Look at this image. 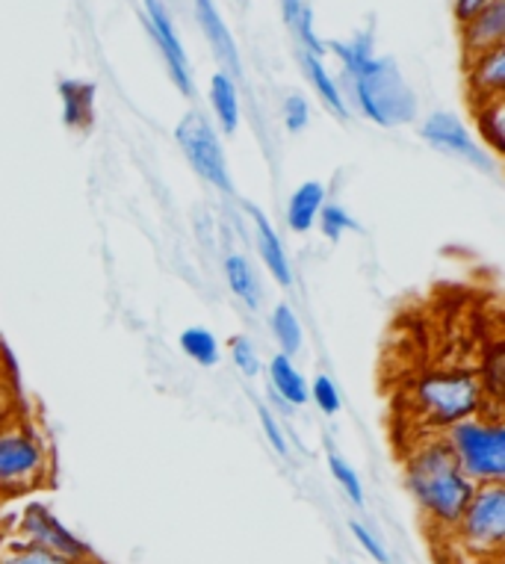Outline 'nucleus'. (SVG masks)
I'll return each mask as SVG.
<instances>
[{"label": "nucleus", "instance_id": "f257e3e1", "mask_svg": "<svg viewBox=\"0 0 505 564\" xmlns=\"http://www.w3.org/2000/svg\"><path fill=\"white\" fill-rule=\"evenodd\" d=\"M325 51L343 63V95L364 119L378 128H402L417 119V95L394 56H378L373 51V30L352 36L350 42H325Z\"/></svg>", "mask_w": 505, "mask_h": 564}, {"label": "nucleus", "instance_id": "f03ea898", "mask_svg": "<svg viewBox=\"0 0 505 564\" xmlns=\"http://www.w3.org/2000/svg\"><path fill=\"white\" fill-rule=\"evenodd\" d=\"M405 488L434 535L447 538L476 485L464 476L441 435H423L405 455Z\"/></svg>", "mask_w": 505, "mask_h": 564}, {"label": "nucleus", "instance_id": "7ed1b4c3", "mask_svg": "<svg viewBox=\"0 0 505 564\" xmlns=\"http://www.w3.org/2000/svg\"><path fill=\"white\" fill-rule=\"evenodd\" d=\"M485 408L482 384L470 367H434L411 384V411L426 426V435H441L443 429Z\"/></svg>", "mask_w": 505, "mask_h": 564}, {"label": "nucleus", "instance_id": "20e7f679", "mask_svg": "<svg viewBox=\"0 0 505 564\" xmlns=\"http://www.w3.org/2000/svg\"><path fill=\"white\" fill-rule=\"evenodd\" d=\"M443 444L473 485L505 481V420L503 411H479L441 432Z\"/></svg>", "mask_w": 505, "mask_h": 564}, {"label": "nucleus", "instance_id": "39448f33", "mask_svg": "<svg viewBox=\"0 0 505 564\" xmlns=\"http://www.w3.org/2000/svg\"><path fill=\"white\" fill-rule=\"evenodd\" d=\"M447 538L473 562H499L505 546V481L476 485Z\"/></svg>", "mask_w": 505, "mask_h": 564}, {"label": "nucleus", "instance_id": "423d86ee", "mask_svg": "<svg viewBox=\"0 0 505 564\" xmlns=\"http://www.w3.org/2000/svg\"><path fill=\"white\" fill-rule=\"evenodd\" d=\"M51 476V449L30 423L0 426V497L42 488Z\"/></svg>", "mask_w": 505, "mask_h": 564}, {"label": "nucleus", "instance_id": "0eeeda50", "mask_svg": "<svg viewBox=\"0 0 505 564\" xmlns=\"http://www.w3.org/2000/svg\"><path fill=\"white\" fill-rule=\"evenodd\" d=\"M175 142L178 149L184 151L186 163L195 169V175L202 177L204 184H211L222 195H234V181H230L228 158H225V149H222L219 130L213 128L204 112L193 110L178 121Z\"/></svg>", "mask_w": 505, "mask_h": 564}, {"label": "nucleus", "instance_id": "6e6552de", "mask_svg": "<svg viewBox=\"0 0 505 564\" xmlns=\"http://www.w3.org/2000/svg\"><path fill=\"white\" fill-rule=\"evenodd\" d=\"M19 529L24 541L39 546V550L63 555V558H72V562L95 564V553L89 550V544L83 538L74 535L72 529L65 527L63 520L56 518L45 502H30V506H24Z\"/></svg>", "mask_w": 505, "mask_h": 564}, {"label": "nucleus", "instance_id": "1a4fd4ad", "mask_svg": "<svg viewBox=\"0 0 505 564\" xmlns=\"http://www.w3.org/2000/svg\"><path fill=\"white\" fill-rule=\"evenodd\" d=\"M420 137L432 145L434 151H441L447 158H455L461 163H468V166L476 169H491V154L482 142H476V137L470 133L468 124L455 116V112H432V116H426L423 124H420Z\"/></svg>", "mask_w": 505, "mask_h": 564}, {"label": "nucleus", "instance_id": "9d476101", "mask_svg": "<svg viewBox=\"0 0 505 564\" xmlns=\"http://www.w3.org/2000/svg\"><path fill=\"white\" fill-rule=\"evenodd\" d=\"M142 10H146V28L151 33V39H154V45L160 47V56H163L165 68H169V77L175 80L181 93L193 95V65H190L184 42L178 36L175 21H172V15H169V10H165L160 0H142Z\"/></svg>", "mask_w": 505, "mask_h": 564}, {"label": "nucleus", "instance_id": "9b49d317", "mask_svg": "<svg viewBox=\"0 0 505 564\" xmlns=\"http://www.w3.org/2000/svg\"><path fill=\"white\" fill-rule=\"evenodd\" d=\"M195 7V21L202 28L207 45L213 47V54L222 63V72H228L230 77L243 75V59H239V47L230 36L228 24L216 10V0H193Z\"/></svg>", "mask_w": 505, "mask_h": 564}, {"label": "nucleus", "instance_id": "f8f14e48", "mask_svg": "<svg viewBox=\"0 0 505 564\" xmlns=\"http://www.w3.org/2000/svg\"><path fill=\"white\" fill-rule=\"evenodd\" d=\"M505 39V0L487 3L485 10L473 12L461 21V45L464 54H485L491 47H499Z\"/></svg>", "mask_w": 505, "mask_h": 564}, {"label": "nucleus", "instance_id": "ddd939ff", "mask_svg": "<svg viewBox=\"0 0 505 564\" xmlns=\"http://www.w3.org/2000/svg\"><path fill=\"white\" fill-rule=\"evenodd\" d=\"M468 89L473 104L494 101L505 93V45L468 56Z\"/></svg>", "mask_w": 505, "mask_h": 564}, {"label": "nucleus", "instance_id": "4468645a", "mask_svg": "<svg viewBox=\"0 0 505 564\" xmlns=\"http://www.w3.org/2000/svg\"><path fill=\"white\" fill-rule=\"evenodd\" d=\"M248 214H251V223H255V242H258V254L264 260V267L269 269V275L276 278V284L290 288L293 284V263L287 258L284 242H281L272 223L260 214L258 207H248Z\"/></svg>", "mask_w": 505, "mask_h": 564}, {"label": "nucleus", "instance_id": "2eb2a0df", "mask_svg": "<svg viewBox=\"0 0 505 564\" xmlns=\"http://www.w3.org/2000/svg\"><path fill=\"white\" fill-rule=\"evenodd\" d=\"M325 202H329V189L322 181H304V184L296 186L290 202H287V228L293 234L313 231Z\"/></svg>", "mask_w": 505, "mask_h": 564}, {"label": "nucleus", "instance_id": "dca6fc26", "mask_svg": "<svg viewBox=\"0 0 505 564\" xmlns=\"http://www.w3.org/2000/svg\"><path fill=\"white\" fill-rule=\"evenodd\" d=\"M302 59V72L308 77V84L313 86V93L322 101V107L331 112V116H337L341 121L350 119V101H346V95H343L341 84L334 80L325 63H322V56H311V54H299Z\"/></svg>", "mask_w": 505, "mask_h": 564}, {"label": "nucleus", "instance_id": "f3484780", "mask_svg": "<svg viewBox=\"0 0 505 564\" xmlns=\"http://www.w3.org/2000/svg\"><path fill=\"white\" fill-rule=\"evenodd\" d=\"M222 272H225V281H228V290L234 296L248 307V311H260V302H264V284H260V275L251 267V260L246 254H228L222 260Z\"/></svg>", "mask_w": 505, "mask_h": 564}, {"label": "nucleus", "instance_id": "a211bd4d", "mask_svg": "<svg viewBox=\"0 0 505 564\" xmlns=\"http://www.w3.org/2000/svg\"><path fill=\"white\" fill-rule=\"evenodd\" d=\"M476 379L482 384L485 402L491 411H503L505 397V343L496 337L482 349V361H479Z\"/></svg>", "mask_w": 505, "mask_h": 564}, {"label": "nucleus", "instance_id": "6ab92c4d", "mask_svg": "<svg viewBox=\"0 0 505 564\" xmlns=\"http://www.w3.org/2000/svg\"><path fill=\"white\" fill-rule=\"evenodd\" d=\"M281 12H284L287 30L293 33L299 54L322 56L325 59V42L316 36V24H313V10L304 0H281Z\"/></svg>", "mask_w": 505, "mask_h": 564}, {"label": "nucleus", "instance_id": "aec40b11", "mask_svg": "<svg viewBox=\"0 0 505 564\" xmlns=\"http://www.w3.org/2000/svg\"><path fill=\"white\" fill-rule=\"evenodd\" d=\"M211 107H213V116L219 121L222 133H234L239 128V89H237V80L228 75V72H216L211 77Z\"/></svg>", "mask_w": 505, "mask_h": 564}, {"label": "nucleus", "instance_id": "412c9836", "mask_svg": "<svg viewBox=\"0 0 505 564\" xmlns=\"http://www.w3.org/2000/svg\"><path fill=\"white\" fill-rule=\"evenodd\" d=\"M269 384L278 393L281 402L287 405H304L308 402V379H304L299 367L293 364V358H287V355H276L267 367Z\"/></svg>", "mask_w": 505, "mask_h": 564}, {"label": "nucleus", "instance_id": "4be33fe9", "mask_svg": "<svg viewBox=\"0 0 505 564\" xmlns=\"http://www.w3.org/2000/svg\"><path fill=\"white\" fill-rule=\"evenodd\" d=\"M60 98H63V119L68 128L86 130L93 124L95 116V86L86 80H65L60 86Z\"/></svg>", "mask_w": 505, "mask_h": 564}, {"label": "nucleus", "instance_id": "5701e85b", "mask_svg": "<svg viewBox=\"0 0 505 564\" xmlns=\"http://www.w3.org/2000/svg\"><path fill=\"white\" fill-rule=\"evenodd\" d=\"M473 116H476L479 137H482V145L494 151V154H503L505 151V101L503 98H494V101L473 104Z\"/></svg>", "mask_w": 505, "mask_h": 564}, {"label": "nucleus", "instance_id": "b1692460", "mask_svg": "<svg viewBox=\"0 0 505 564\" xmlns=\"http://www.w3.org/2000/svg\"><path fill=\"white\" fill-rule=\"evenodd\" d=\"M269 328H272V337H276V343L281 346V355L293 358V355L302 351L304 332L293 307L290 305L272 307V314H269Z\"/></svg>", "mask_w": 505, "mask_h": 564}, {"label": "nucleus", "instance_id": "393cba45", "mask_svg": "<svg viewBox=\"0 0 505 564\" xmlns=\"http://www.w3.org/2000/svg\"><path fill=\"white\" fill-rule=\"evenodd\" d=\"M181 351H184L186 358L198 367H216L222 358L219 340H216V334L202 328V325H193V328H186L181 332Z\"/></svg>", "mask_w": 505, "mask_h": 564}, {"label": "nucleus", "instance_id": "a878e982", "mask_svg": "<svg viewBox=\"0 0 505 564\" xmlns=\"http://www.w3.org/2000/svg\"><path fill=\"white\" fill-rule=\"evenodd\" d=\"M316 225H320L322 237L331 242H337L350 231H358V223L352 219L350 210H346L343 204H334V202H325V207H322V214H320V219H316Z\"/></svg>", "mask_w": 505, "mask_h": 564}, {"label": "nucleus", "instance_id": "bb28decb", "mask_svg": "<svg viewBox=\"0 0 505 564\" xmlns=\"http://www.w3.org/2000/svg\"><path fill=\"white\" fill-rule=\"evenodd\" d=\"M228 355L234 367H237L246 379H258L260 370H264V361H260L258 346L251 343V337L246 334H237V337H230L228 343Z\"/></svg>", "mask_w": 505, "mask_h": 564}, {"label": "nucleus", "instance_id": "cd10ccee", "mask_svg": "<svg viewBox=\"0 0 505 564\" xmlns=\"http://www.w3.org/2000/svg\"><path fill=\"white\" fill-rule=\"evenodd\" d=\"M329 470L334 481L341 485L343 494L350 497L352 506H364V485H361V476L355 473V467L337 453H329Z\"/></svg>", "mask_w": 505, "mask_h": 564}, {"label": "nucleus", "instance_id": "c85d7f7f", "mask_svg": "<svg viewBox=\"0 0 505 564\" xmlns=\"http://www.w3.org/2000/svg\"><path fill=\"white\" fill-rule=\"evenodd\" d=\"M0 564H83V562H72V558H63V555L47 553V550H39V546L21 541V544L10 546L7 553L0 555Z\"/></svg>", "mask_w": 505, "mask_h": 564}, {"label": "nucleus", "instance_id": "c756f323", "mask_svg": "<svg viewBox=\"0 0 505 564\" xmlns=\"http://www.w3.org/2000/svg\"><path fill=\"white\" fill-rule=\"evenodd\" d=\"M308 399H313L316 408H320L325 416L341 414V408H343L341 390H337L334 379H329V376H316V379L308 384Z\"/></svg>", "mask_w": 505, "mask_h": 564}, {"label": "nucleus", "instance_id": "7c9ffc66", "mask_svg": "<svg viewBox=\"0 0 505 564\" xmlns=\"http://www.w3.org/2000/svg\"><path fill=\"white\" fill-rule=\"evenodd\" d=\"M281 119L290 133H302L311 124V104L304 95H287L284 107H281Z\"/></svg>", "mask_w": 505, "mask_h": 564}, {"label": "nucleus", "instance_id": "2f4dec72", "mask_svg": "<svg viewBox=\"0 0 505 564\" xmlns=\"http://www.w3.org/2000/svg\"><path fill=\"white\" fill-rule=\"evenodd\" d=\"M258 420H260V432H264V437L269 441V446L276 449L281 458H287V453H290V446H287V435L284 429H281V423L276 420V414L269 411L267 405L258 408Z\"/></svg>", "mask_w": 505, "mask_h": 564}, {"label": "nucleus", "instance_id": "473e14b6", "mask_svg": "<svg viewBox=\"0 0 505 564\" xmlns=\"http://www.w3.org/2000/svg\"><path fill=\"white\" fill-rule=\"evenodd\" d=\"M350 532H352V538H355V541L361 544V550H364V553H367L373 562H378V564L390 562V555H387V546L382 544V541H378V538L373 535V532H369L364 523H361V520H352Z\"/></svg>", "mask_w": 505, "mask_h": 564}, {"label": "nucleus", "instance_id": "72a5a7b5", "mask_svg": "<svg viewBox=\"0 0 505 564\" xmlns=\"http://www.w3.org/2000/svg\"><path fill=\"white\" fill-rule=\"evenodd\" d=\"M487 3H494V0H452V12H455V19L464 21L470 19L473 12L485 10Z\"/></svg>", "mask_w": 505, "mask_h": 564}]
</instances>
